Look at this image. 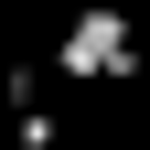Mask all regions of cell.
<instances>
[{
	"label": "cell",
	"instance_id": "cell-1",
	"mask_svg": "<svg viewBox=\"0 0 150 150\" xmlns=\"http://www.w3.org/2000/svg\"><path fill=\"white\" fill-rule=\"evenodd\" d=\"M54 75H75V86H107V75H139V54H129V22L107 11V0L64 22V43H54Z\"/></svg>",
	"mask_w": 150,
	"mask_h": 150
}]
</instances>
